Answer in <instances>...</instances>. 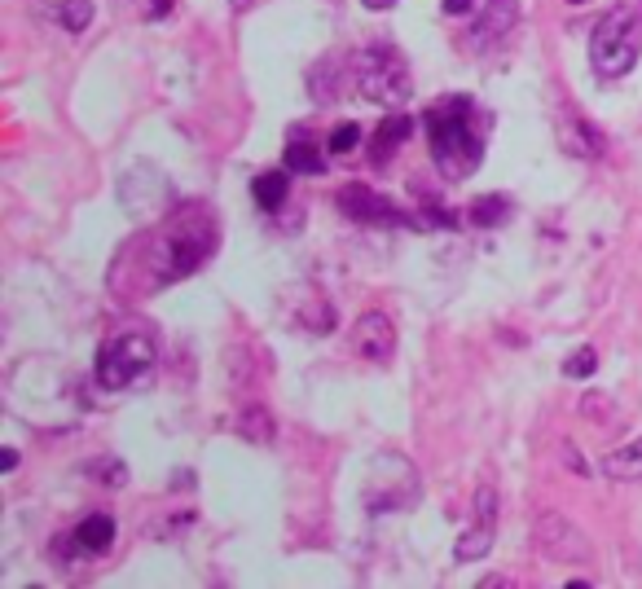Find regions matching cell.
I'll use <instances>...</instances> for the list:
<instances>
[{
    "label": "cell",
    "instance_id": "ba28073f",
    "mask_svg": "<svg viewBox=\"0 0 642 589\" xmlns=\"http://www.w3.org/2000/svg\"><path fill=\"white\" fill-rule=\"evenodd\" d=\"M119 198H124L128 216H150L154 207L172 203V185H168V176L154 168L150 159H141L137 168L124 172V181H119Z\"/></svg>",
    "mask_w": 642,
    "mask_h": 589
},
{
    "label": "cell",
    "instance_id": "4fadbf2b",
    "mask_svg": "<svg viewBox=\"0 0 642 589\" xmlns=\"http://www.w3.org/2000/svg\"><path fill=\"white\" fill-rule=\"evenodd\" d=\"M559 146H563V154H572V159L590 163V159H599V154H603V132L594 128L590 119L568 115L559 124Z\"/></svg>",
    "mask_w": 642,
    "mask_h": 589
},
{
    "label": "cell",
    "instance_id": "2e32d148",
    "mask_svg": "<svg viewBox=\"0 0 642 589\" xmlns=\"http://www.w3.org/2000/svg\"><path fill=\"white\" fill-rule=\"evenodd\" d=\"M71 541L84 554H106L110 546H115V519H110V515H84L80 524H75Z\"/></svg>",
    "mask_w": 642,
    "mask_h": 589
},
{
    "label": "cell",
    "instance_id": "f1b7e54d",
    "mask_svg": "<svg viewBox=\"0 0 642 589\" xmlns=\"http://www.w3.org/2000/svg\"><path fill=\"white\" fill-rule=\"evenodd\" d=\"M361 5H365V9H370V14H387V9H392V5H396V0H361Z\"/></svg>",
    "mask_w": 642,
    "mask_h": 589
},
{
    "label": "cell",
    "instance_id": "9a60e30c",
    "mask_svg": "<svg viewBox=\"0 0 642 589\" xmlns=\"http://www.w3.org/2000/svg\"><path fill=\"white\" fill-rule=\"evenodd\" d=\"M599 471L607 475V480H616V484L642 480V440H629V444H621V449H612L599 462Z\"/></svg>",
    "mask_w": 642,
    "mask_h": 589
},
{
    "label": "cell",
    "instance_id": "6da1fadb",
    "mask_svg": "<svg viewBox=\"0 0 642 589\" xmlns=\"http://www.w3.org/2000/svg\"><path fill=\"white\" fill-rule=\"evenodd\" d=\"M220 247V220L207 203H181L172 207L159 225L128 242L119 251L115 269H110V295L119 304H137L159 291H168L172 282H185L198 273Z\"/></svg>",
    "mask_w": 642,
    "mask_h": 589
},
{
    "label": "cell",
    "instance_id": "52a82bcc",
    "mask_svg": "<svg viewBox=\"0 0 642 589\" xmlns=\"http://www.w3.org/2000/svg\"><path fill=\"white\" fill-rule=\"evenodd\" d=\"M519 0H475L467 14V44L475 53H493L515 31Z\"/></svg>",
    "mask_w": 642,
    "mask_h": 589
},
{
    "label": "cell",
    "instance_id": "cb8c5ba5",
    "mask_svg": "<svg viewBox=\"0 0 642 589\" xmlns=\"http://www.w3.org/2000/svg\"><path fill=\"white\" fill-rule=\"evenodd\" d=\"M357 146H361V124H339L335 132H330V141H326L330 154H352Z\"/></svg>",
    "mask_w": 642,
    "mask_h": 589
},
{
    "label": "cell",
    "instance_id": "5b68a950",
    "mask_svg": "<svg viewBox=\"0 0 642 589\" xmlns=\"http://www.w3.org/2000/svg\"><path fill=\"white\" fill-rule=\"evenodd\" d=\"M154 361H159V352H154V339L141 335V330H128V335H115L102 343V352H97V387H106V392H132V387H146L150 374H154Z\"/></svg>",
    "mask_w": 642,
    "mask_h": 589
},
{
    "label": "cell",
    "instance_id": "44dd1931",
    "mask_svg": "<svg viewBox=\"0 0 642 589\" xmlns=\"http://www.w3.org/2000/svg\"><path fill=\"white\" fill-rule=\"evenodd\" d=\"M53 18H58L62 31L80 36V31H88V22H93V0H62V5L53 9Z\"/></svg>",
    "mask_w": 642,
    "mask_h": 589
},
{
    "label": "cell",
    "instance_id": "8fae6325",
    "mask_svg": "<svg viewBox=\"0 0 642 589\" xmlns=\"http://www.w3.org/2000/svg\"><path fill=\"white\" fill-rule=\"evenodd\" d=\"M493 537H497V493H493L489 484H480V493H475V524L458 537L453 559H458V563L484 559V554L493 550Z\"/></svg>",
    "mask_w": 642,
    "mask_h": 589
},
{
    "label": "cell",
    "instance_id": "277c9868",
    "mask_svg": "<svg viewBox=\"0 0 642 589\" xmlns=\"http://www.w3.org/2000/svg\"><path fill=\"white\" fill-rule=\"evenodd\" d=\"M352 80H357L361 97L374 106H405L414 97V75L396 44L374 40L352 58Z\"/></svg>",
    "mask_w": 642,
    "mask_h": 589
},
{
    "label": "cell",
    "instance_id": "4dcf8cb0",
    "mask_svg": "<svg viewBox=\"0 0 642 589\" xmlns=\"http://www.w3.org/2000/svg\"><path fill=\"white\" fill-rule=\"evenodd\" d=\"M480 585H484V589H506V576H484Z\"/></svg>",
    "mask_w": 642,
    "mask_h": 589
},
{
    "label": "cell",
    "instance_id": "603a6c76",
    "mask_svg": "<svg viewBox=\"0 0 642 589\" xmlns=\"http://www.w3.org/2000/svg\"><path fill=\"white\" fill-rule=\"evenodd\" d=\"M594 365H599V357H594V348L585 343V348H577L572 357H563V374H568V379H590Z\"/></svg>",
    "mask_w": 642,
    "mask_h": 589
},
{
    "label": "cell",
    "instance_id": "83f0119b",
    "mask_svg": "<svg viewBox=\"0 0 642 589\" xmlns=\"http://www.w3.org/2000/svg\"><path fill=\"white\" fill-rule=\"evenodd\" d=\"M0 471H18V449H5V453H0Z\"/></svg>",
    "mask_w": 642,
    "mask_h": 589
},
{
    "label": "cell",
    "instance_id": "8992f818",
    "mask_svg": "<svg viewBox=\"0 0 642 589\" xmlns=\"http://www.w3.org/2000/svg\"><path fill=\"white\" fill-rule=\"evenodd\" d=\"M361 502L370 515H396V510H409L418 502L414 462H405L401 471H396V480H387V453H374L370 471H365V484H361Z\"/></svg>",
    "mask_w": 642,
    "mask_h": 589
},
{
    "label": "cell",
    "instance_id": "30bf717a",
    "mask_svg": "<svg viewBox=\"0 0 642 589\" xmlns=\"http://www.w3.org/2000/svg\"><path fill=\"white\" fill-rule=\"evenodd\" d=\"M335 203L343 216L361 220V225H414V216H405L401 207H392L383 194H374L370 185H343V190L335 194Z\"/></svg>",
    "mask_w": 642,
    "mask_h": 589
},
{
    "label": "cell",
    "instance_id": "e0dca14e",
    "mask_svg": "<svg viewBox=\"0 0 642 589\" xmlns=\"http://www.w3.org/2000/svg\"><path fill=\"white\" fill-rule=\"evenodd\" d=\"M251 194H256V207H260V211H282L286 194H291V176H286L282 168L260 172L256 181H251Z\"/></svg>",
    "mask_w": 642,
    "mask_h": 589
},
{
    "label": "cell",
    "instance_id": "484cf974",
    "mask_svg": "<svg viewBox=\"0 0 642 589\" xmlns=\"http://www.w3.org/2000/svg\"><path fill=\"white\" fill-rule=\"evenodd\" d=\"M471 5H475V0H440V9H445L449 18H467Z\"/></svg>",
    "mask_w": 642,
    "mask_h": 589
},
{
    "label": "cell",
    "instance_id": "d6986e66",
    "mask_svg": "<svg viewBox=\"0 0 642 589\" xmlns=\"http://www.w3.org/2000/svg\"><path fill=\"white\" fill-rule=\"evenodd\" d=\"M467 220H471L475 229H497V225H506V220H511V198H506V194L480 198V203L467 211Z\"/></svg>",
    "mask_w": 642,
    "mask_h": 589
},
{
    "label": "cell",
    "instance_id": "ffe728a7",
    "mask_svg": "<svg viewBox=\"0 0 642 589\" xmlns=\"http://www.w3.org/2000/svg\"><path fill=\"white\" fill-rule=\"evenodd\" d=\"M234 427H238L247 440H256V444H269V440H273V422H269V409H264V405H247V409L238 414Z\"/></svg>",
    "mask_w": 642,
    "mask_h": 589
},
{
    "label": "cell",
    "instance_id": "9c48e42d",
    "mask_svg": "<svg viewBox=\"0 0 642 589\" xmlns=\"http://www.w3.org/2000/svg\"><path fill=\"white\" fill-rule=\"evenodd\" d=\"M537 546L546 550V559L555 563H590V537L563 515H541L537 524Z\"/></svg>",
    "mask_w": 642,
    "mask_h": 589
},
{
    "label": "cell",
    "instance_id": "d4e9b609",
    "mask_svg": "<svg viewBox=\"0 0 642 589\" xmlns=\"http://www.w3.org/2000/svg\"><path fill=\"white\" fill-rule=\"evenodd\" d=\"M603 409H612V400H607V396H594V392H590V396H581V414L590 418V422H599V418H603Z\"/></svg>",
    "mask_w": 642,
    "mask_h": 589
},
{
    "label": "cell",
    "instance_id": "ac0fdd59",
    "mask_svg": "<svg viewBox=\"0 0 642 589\" xmlns=\"http://www.w3.org/2000/svg\"><path fill=\"white\" fill-rule=\"evenodd\" d=\"M286 168L291 172H300V176H321L326 172V159H321V150L313 146V141H304V137H291V146H286Z\"/></svg>",
    "mask_w": 642,
    "mask_h": 589
},
{
    "label": "cell",
    "instance_id": "5bb4252c",
    "mask_svg": "<svg viewBox=\"0 0 642 589\" xmlns=\"http://www.w3.org/2000/svg\"><path fill=\"white\" fill-rule=\"evenodd\" d=\"M409 137H414V119L409 115H387L379 124V132H374V141H370V163L374 168H387Z\"/></svg>",
    "mask_w": 642,
    "mask_h": 589
},
{
    "label": "cell",
    "instance_id": "7c38bea8",
    "mask_svg": "<svg viewBox=\"0 0 642 589\" xmlns=\"http://www.w3.org/2000/svg\"><path fill=\"white\" fill-rule=\"evenodd\" d=\"M352 352L370 365H387L396 357V326L383 313H365L352 326Z\"/></svg>",
    "mask_w": 642,
    "mask_h": 589
},
{
    "label": "cell",
    "instance_id": "4316f807",
    "mask_svg": "<svg viewBox=\"0 0 642 589\" xmlns=\"http://www.w3.org/2000/svg\"><path fill=\"white\" fill-rule=\"evenodd\" d=\"M563 462H568V466H572V471H577V475H590V466H585V462H581V453H577V444H563Z\"/></svg>",
    "mask_w": 642,
    "mask_h": 589
},
{
    "label": "cell",
    "instance_id": "f546056e",
    "mask_svg": "<svg viewBox=\"0 0 642 589\" xmlns=\"http://www.w3.org/2000/svg\"><path fill=\"white\" fill-rule=\"evenodd\" d=\"M256 5H264V0H229V9H234V14H247V9H256Z\"/></svg>",
    "mask_w": 642,
    "mask_h": 589
},
{
    "label": "cell",
    "instance_id": "7a4b0ae2",
    "mask_svg": "<svg viewBox=\"0 0 642 589\" xmlns=\"http://www.w3.org/2000/svg\"><path fill=\"white\" fill-rule=\"evenodd\" d=\"M423 128H427L431 163L440 168L445 181H471L480 172L484 150H489L493 115L475 106L471 93H449L436 106H427Z\"/></svg>",
    "mask_w": 642,
    "mask_h": 589
},
{
    "label": "cell",
    "instance_id": "3957f363",
    "mask_svg": "<svg viewBox=\"0 0 642 589\" xmlns=\"http://www.w3.org/2000/svg\"><path fill=\"white\" fill-rule=\"evenodd\" d=\"M642 53V9L616 5L599 27L590 31V66L599 80H625Z\"/></svg>",
    "mask_w": 642,
    "mask_h": 589
},
{
    "label": "cell",
    "instance_id": "1f68e13d",
    "mask_svg": "<svg viewBox=\"0 0 642 589\" xmlns=\"http://www.w3.org/2000/svg\"><path fill=\"white\" fill-rule=\"evenodd\" d=\"M568 5H590V0H568Z\"/></svg>",
    "mask_w": 642,
    "mask_h": 589
},
{
    "label": "cell",
    "instance_id": "7402d4cb",
    "mask_svg": "<svg viewBox=\"0 0 642 589\" xmlns=\"http://www.w3.org/2000/svg\"><path fill=\"white\" fill-rule=\"evenodd\" d=\"M84 471L97 475V484H110V488H124V480H128V466L119 458H97V462H88Z\"/></svg>",
    "mask_w": 642,
    "mask_h": 589
}]
</instances>
